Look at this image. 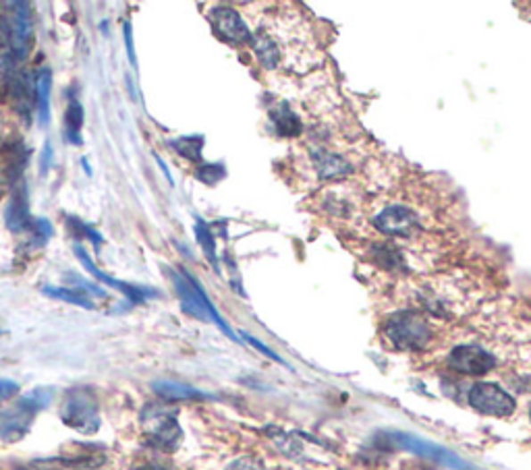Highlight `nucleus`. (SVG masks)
<instances>
[{"label": "nucleus", "instance_id": "nucleus-1", "mask_svg": "<svg viewBox=\"0 0 531 470\" xmlns=\"http://www.w3.org/2000/svg\"><path fill=\"white\" fill-rule=\"evenodd\" d=\"M53 400V390H34L6 407H0V441L15 443L29 433L37 412Z\"/></svg>", "mask_w": 531, "mask_h": 470}, {"label": "nucleus", "instance_id": "nucleus-2", "mask_svg": "<svg viewBox=\"0 0 531 470\" xmlns=\"http://www.w3.org/2000/svg\"><path fill=\"white\" fill-rule=\"evenodd\" d=\"M372 227L380 235L388 236L390 241H411L424 230L419 210L413 203L393 199V202L382 203L372 216Z\"/></svg>", "mask_w": 531, "mask_h": 470}, {"label": "nucleus", "instance_id": "nucleus-3", "mask_svg": "<svg viewBox=\"0 0 531 470\" xmlns=\"http://www.w3.org/2000/svg\"><path fill=\"white\" fill-rule=\"evenodd\" d=\"M432 326L418 309H405L390 315L384 324V336L399 350H421L432 340Z\"/></svg>", "mask_w": 531, "mask_h": 470}, {"label": "nucleus", "instance_id": "nucleus-4", "mask_svg": "<svg viewBox=\"0 0 531 470\" xmlns=\"http://www.w3.org/2000/svg\"><path fill=\"white\" fill-rule=\"evenodd\" d=\"M61 421L81 435H94L100 429V404L89 388H71L62 398Z\"/></svg>", "mask_w": 531, "mask_h": 470}, {"label": "nucleus", "instance_id": "nucleus-5", "mask_svg": "<svg viewBox=\"0 0 531 470\" xmlns=\"http://www.w3.org/2000/svg\"><path fill=\"white\" fill-rule=\"evenodd\" d=\"M170 280L178 294V299H181V305L185 311L202 321H212V324L219 326L228 338L235 340L233 330H230V327L227 326V321L220 317V313L216 311L212 302H210V299L206 294H203L200 284H197L194 278H189V276L185 272H175V269H170Z\"/></svg>", "mask_w": 531, "mask_h": 470}, {"label": "nucleus", "instance_id": "nucleus-6", "mask_svg": "<svg viewBox=\"0 0 531 470\" xmlns=\"http://www.w3.org/2000/svg\"><path fill=\"white\" fill-rule=\"evenodd\" d=\"M0 94L23 119H29L31 111H34L36 81H31L28 70L15 69L4 62L0 67Z\"/></svg>", "mask_w": 531, "mask_h": 470}, {"label": "nucleus", "instance_id": "nucleus-7", "mask_svg": "<svg viewBox=\"0 0 531 470\" xmlns=\"http://www.w3.org/2000/svg\"><path fill=\"white\" fill-rule=\"evenodd\" d=\"M142 425L148 435L150 446L172 452L183 440V431L178 427L175 412H169L158 407H148L142 415Z\"/></svg>", "mask_w": 531, "mask_h": 470}, {"label": "nucleus", "instance_id": "nucleus-8", "mask_svg": "<svg viewBox=\"0 0 531 470\" xmlns=\"http://www.w3.org/2000/svg\"><path fill=\"white\" fill-rule=\"evenodd\" d=\"M469 404L477 412L488 416H510L515 412L513 396L496 383H476L469 390Z\"/></svg>", "mask_w": 531, "mask_h": 470}, {"label": "nucleus", "instance_id": "nucleus-9", "mask_svg": "<svg viewBox=\"0 0 531 470\" xmlns=\"http://www.w3.org/2000/svg\"><path fill=\"white\" fill-rule=\"evenodd\" d=\"M9 11V17H6V23H9L11 29V54L15 59H23L25 54L29 53L31 37H34V15H31V4L29 3H9L6 4Z\"/></svg>", "mask_w": 531, "mask_h": 470}, {"label": "nucleus", "instance_id": "nucleus-10", "mask_svg": "<svg viewBox=\"0 0 531 470\" xmlns=\"http://www.w3.org/2000/svg\"><path fill=\"white\" fill-rule=\"evenodd\" d=\"M388 441L393 443L394 448H401V449H407V452L419 454V456H424V458H432V460H436L444 466H451L455 470H469V466H467L460 458H457L455 454H451L449 449H444L440 446H434V443L419 440V437H415V435L390 433Z\"/></svg>", "mask_w": 531, "mask_h": 470}, {"label": "nucleus", "instance_id": "nucleus-11", "mask_svg": "<svg viewBox=\"0 0 531 470\" xmlns=\"http://www.w3.org/2000/svg\"><path fill=\"white\" fill-rule=\"evenodd\" d=\"M210 23H212L220 40L233 44V46H243V44L253 40L252 31L243 21V17L230 6H216V9L210 11Z\"/></svg>", "mask_w": 531, "mask_h": 470}, {"label": "nucleus", "instance_id": "nucleus-12", "mask_svg": "<svg viewBox=\"0 0 531 470\" xmlns=\"http://www.w3.org/2000/svg\"><path fill=\"white\" fill-rule=\"evenodd\" d=\"M449 365H451V369L465 373V375L479 377V375H485V373L494 369L496 359L492 357L488 350L482 349V346L460 344L451 352Z\"/></svg>", "mask_w": 531, "mask_h": 470}, {"label": "nucleus", "instance_id": "nucleus-13", "mask_svg": "<svg viewBox=\"0 0 531 470\" xmlns=\"http://www.w3.org/2000/svg\"><path fill=\"white\" fill-rule=\"evenodd\" d=\"M73 251H75V255H77V260H79V263L83 268L87 269L89 274L94 276L95 280L98 282H104L106 286H111V288H117V291L120 293V294H125L127 299H129L133 305H139V302H144V301H148L150 296H156L153 294V291H148V288H142V286H136V284H129V282H123V280H117V278H112V276H108L106 272H102V269H98L95 268V263L89 260V255H87V251L81 247V244H75L73 247Z\"/></svg>", "mask_w": 531, "mask_h": 470}, {"label": "nucleus", "instance_id": "nucleus-14", "mask_svg": "<svg viewBox=\"0 0 531 470\" xmlns=\"http://www.w3.org/2000/svg\"><path fill=\"white\" fill-rule=\"evenodd\" d=\"M4 224L11 233H25V230L31 228V214H29V195L28 186L21 180L15 189H12L11 202L4 210Z\"/></svg>", "mask_w": 531, "mask_h": 470}, {"label": "nucleus", "instance_id": "nucleus-15", "mask_svg": "<svg viewBox=\"0 0 531 470\" xmlns=\"http://www.w3.org/2000/svg\"><path fill=\"white\" fill-rule=\"evenodd\" d=\"M270 119L274 122V131L280 137H299L303 133V122L297 117V112L286 104V102H278L277 106L270 111Z\"/></svg>", "mask_w": 531, "mask_h": 470}, {"label": "nucleus", "instance_id": "nucleus-16", "mask_svg": "<svg viewBox=\"0 0 531 470\" xmlns=\"http://www.w3.org/2000/svg\"><path fill=\"white\" fill-rule=\"evenodd\" d=\"M152 390H153V394L160 396L166 402L202 400V398H206V394H202L200 390L191 388V385H185L178 382H166V379H162V382H153Z\"/></svg>", "mask_w": 531, "mask_h": 470}, {"label": "nucleus", "instance_id": "nucleus-17", "mask_svg": "<svg viewBox=\"0 0 531 470\" xmlns=\"http://www.w3.org/2000/svg\"><path fill=\"white\" fill-rule=\"evenodd\" d=\"M50 89H53V77L50 70L44 69L36 81V100H37V120L42 127L50 120Z\"/></svg>", "mask_w": 531, "mask_h": 470}, {"label": "nucleus", "instance_id": "nucleus-18", "mask_svg": "<svg viewBox=\"0 0 531 470\" xmlns=\"http://www.w3.org/2000/svg\"><path fill=\"white\" fill-rule=\"evenodd\" d=\"M42 293L50 296V299H56V301H62V302H69V305H75V307H83L87 309V311H92L95 309L94 301L89 299L86 293L77 291V288H62V286H44Z\"/></svg>", "mask_w": 531, "mask_h": 470}, {"label": "nucleus", "instance_id": "nucleus-19", "mask_svg": "<svg viewBox=\"0 0 531 470\" xmlns=\"http://www.w3.org/2000/svg\"><path fill=\"white\" fill-rule=\"evenodd\" d=\"M169 145L178 153V156L189 160V162H202V150H203L202 135H189V137L172 139L169 141Z\"/></svg>", "mask_w": 531, "mask_h": 470}, {"label": "nucleus", "instance_id": "nucleus-20", "mask_svg": "<svg viewBox=\"0 0 531 470\" xmlns=\"http://www.w3.org/2000/svg\"><path fill=\"white\" fill-rule=\"evenodd\" d=\"M65 139L73 145H81V127H83V106L75 98L69 102L65 114Z\"/></svg>", "mask_w": 531, "mask_h": 470}, {"label": "nucleus", "instance_id": "nucleus-21", "mask_svg": "<svg viewBox=\"0 0 531 470\" xmlns=\"http://www.w3.org/2000/svg\"><path fill=\"white\" fill-rule=\"evenodd\" d=\"M195 236H197V241H200L203 253H206L210 263H212L214 268H219V260H216V243H214V236H212V233H210L208 224L203 222V220H197L195 222Z\"/></svg>", "mask_w": 531, "mask_h": 470}, {"label": "nucleus", "instance_id": "nucleus-22", "mask_svg": "<svg viewBox=\"0 0 531 470\" xmlns=\"http://www.w3.org/2000/svg\"><path fill=\"white\" fill-rule=\"evenodd\" d=\"M195 177H197V180H202V183H206V185H216L219 180L225 178V166H222V164H206V166H202V169L195 172Z\"/></svg>", "mask_w": 531, "mask_h": 470}, {"label": "nucleus", "instance_id": "nucleus-23", "mask_svg": "<svg viewBox=\"0 0 531 470\" xmlns=\"http://www.w3.org/2000/svg\"><path fill=\"white\" fill-rule=\"evenodd\" d=\"M31 244H44L48 241L50 236H53V227H50L48 220H44V218H37V220H34V224H31Z\"/></svg>", "mask_w": 531, "mask_h": 470}, {"label": "nucleus", "instance_id": "nucleus-24", "mask_svg": "<svg viewBox=\"0 0 531 470\" xmlns=\"http://www.w3.org/2000/svg\"><path fill=\"white\" fill-rule=\"evenodd\" d=\"M69 224H71V227H73V228L77 230V233H79L81 236L89 238V241H92V243L95 244V249H100V244H102V235L95 233V230H94L92 227H87V224H83L81 220H77V218H69Z\"/></svg>", "mask_w": 531, "mask_h": 470}, {"label": "nucleus", "instance_id": "nucleus-25", "mask_svg": "<svg viewBox=\"0 0 531 470\" xmlns=\"http://www.w3.org/2000/svg\"><path fill=\"white\" fill-rule=\"evenodd\" d=\"M225 470H264V465L258 458H252V456H243V458L230 462Z\"/></svg>", "mask_w": 531, "mask_h": 470}, {"label": "nucleus", "instance_id": "nucleus-26", "mask_svg": "<svg viewBox=\"0 0 531 470\" xmlns=\"http://www.w3.org/2000/svg\"><path fill=\"white\" fill-rule=\"evenodd\" d=\"M19 394V383L11 382V379H0V402L11 400Z\"/></svg>", "mask_w": 531, "mask_h": 470}, {"label": "nucleus", "instance_id": "nucleus-27", "mask_svg": "<svg viewBox=\"0 0 531 470\" xmlns=\"http://www.w3.org/2000/svg\"><path fill=\"white\" fill-rule=\"evenodd\" d=\"M6 48H11V29L6 17H0V53H4Z\"/></svg>", "mask_w": 531, "mask_h": 470}, {"label": "nucleus", "instance_id": "nucleus-28", "mask_svg": "<svg viewBox=\"0 0 531 470\" xmlns=\"http://www.w3.org/2000/svg\"><path fill=\"white\" fill-rule=\"evenodd\" d=\"M50 158H53V147L46 144V145H44V153H42V175H46L50 164H53V160H50Z\"/></svg>", "mask_w": 531, "mask_h": 470}, {"label": "nucleus", "instance_id": "nucleus-29", "mask_svg": "<svg viewBox=\"0 0 531 470\" xmlns=\"http://www.w3.org/2000/svg\"><path fill=\"white\" fill-rule=\"evenodd\" d=\"M125 44H127V53H129V59L131 62L136 64V53H133V42H131V28L129 25H125Z\"/></svg>", "mask_w": 531, "mask_h": 470}, {"label": "nucleus", "instance_id": "nucleus-30", "mask_svg": "<svg viewBox=\"0 0 531 470\" xmlns=\"http://www.w3.org/2000/svg\"><path fill=\"white\" fill-rule=\"evenodd\" d=\"M133 470H170V468H164V466H158V465H145V466H137Z\"/></svg>", "mask_w": 531, "mask_h": 470}, {"label": "nucleus", "instance_id": "nucleus-31", "mask_svg": "<svg viewBox=\"0 0 531 470\" xmlns=\"http://www.w3.org/2000/svg\"><path fill=\"white\" fill-rule=\"evenodd\" d=\"M0 133H3V119H0Z\"/></svg>", "mask_w": 531, "mask_h": 470}, {"label": "nucleus", "instance_id": "nucleus-32", "mask_svg": "<svg viewBox=\"0 0 531 470\" xmlns=\"http://www.w3.org/2000/svg\"><path fill=\"white\" fill-rule=\"evenodd\" d=\"M3 189H4V185H3V183H0V193H3Z\"/></svg>", "mask_w": 531, "mask_h": 470}]
</instances>
